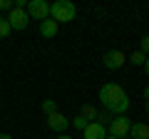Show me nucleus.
Listing matches in <instances>:
<instances>
[{
	"instance_id": "obj_1",
	"label": "nucleus",
	"mask_w": 149,
	"mask_h": 139,
	"mask_svg": "<svg viewBox=\"0 0 149 139\" xmlns=\"http://www.w3.org/2000/svg\"><path fill=\"white\" fill-rule=\"evenodd\" d=\"M100 102L109 114H117V117L119 114H127V109H129L127 92L119 85H114V82H107V85L100 87Z\"/></svg>"
},
{
	"instance_id": "obj_2",
	"label": "nucleus",
	"mask_w": 149,
	"mask_h": 139,
	"mask_svg": "<svg viewBox=\"0 0 149 139\" xmlns=\"http://www.w3.org/2000/svg\"><path fill=\"white\" fill-rule=\"evenodd\" d=\"M74 15H77V8H74V3H70V0H55L52 5H50V17H52L55 22H70L74 20Z\"/></svg>"
},
{
	"instance_id": "obj_3",
	"label": "nucleus",
	"mask_w": 149,
	"mask_h": 139,
	"mask_svg": "<svg viewBox=\"0 0 149 139\" xmlns=\"http://www.w3.org/2000/svg\"><path fill=\"white\" fill-rule=\"evenodd\" d=\"M129 129H132V119L127 114H119V117H114L109 122V132L107 134H112L117 139H124V137H129Z\"/></svg>"
},
{
	"instance_id": "obj_4",
	"label": "nucleus",
	"mask_w": 149,
	"mask_h": 139,
	"mask_svg": "<svg viewBox=\"0 0 149 139\" xmlns=\"http://www.w3.org/2000/svg\"><path fill=\"white\" fill-rule=\"evenodd\" d=\"M27 17H32V20H47L50 17V3H45V0H27V8H25Z\"/></svg>"
},
{
	"instance_id": "obj_5",
	"label": "nucleus",
	"mask_w": 149,
	"mask_h": 139,
	"mask_svg": "<svg viewBox=\"0 0 149 139\" xmlns=\"http://www.w3.org/2000/svg\"><path fill=\"white\" fill-rule=\"evenodd\" d=\"M8 22H10V27L13 30H25L27 27V22H30V17H27V13L25 10H20V8H13L10 13H8V17H5Z\"/></svg>"
},
{
	"instance_id": "obj_6",
	"label": "nucleus",
	"mask_w": 149,
	"mask_h": 139,
	"mask_svg": "<svg viewBox=\"0 0 149 139\" xmlns=\"http://www.w3.org/2000/svg\"><path fill=\"white\" fill-rule=\"evenodd\" d=\"M124 52H119V50H109V52H104V57H102V62H104L107 70H119L124 67Z\"/></svg>"
},
{
	"instance_id": "obj_7",
	"label": "nucleus",
	"mask_w": 149,
	"mask_h": 139,
	"mask_svg": "<svg viewBox=\"0 0 149 139\" xmlns=\"http://www.w3.org/2000/svg\"><path fill=\"white\" fill-rule=\"evenodd\" d=\"M47 127L52 129V132H60V134H65V129L70 127V119L65 117V114H60V112H52L47 117Z\"/></svg>"
},
{
	"instance_id": "obj_8",
	"label": "nucleus",
	"mask_w": 149,
	"mask_h": 139,
	"mask_svg": "<svg viewBox=\"0 0 149 139\" xmlns=\"http://www.w3.org/2000/svg\"><path fill=\"white\" fill-rule=\"evenodd\" d=\"M107 137V129L104 124H97V122H90L85 127V139H104Z\"/></svg>"
},
{
	"instance_id": "obj_9",
	"label": "nucleus",
	"mask_w": 149,
	"mask_h": 139,
	"mask_svg": "<svg viewBox=\"0 0 149 139\" xmlns=\"http://www.w3.org/2000/svg\"><path fill=\"white\" fill-rule=\"evenodd\" d=\"M129 137L132 139H149V124L147 122H132Z\"/></svg>"
},
{
	"instance_id": "obj_10",
	"label": "nucleus",
	"mask_w": 149,
	"mask_h": 139,
	"mask_svg": "<svg viewBox=\"0 0 149 139\" xmlns=\"http://www.w3.org/2000/svg\"><path fill=\"white\" fill-rule=\"evenodd\" d=\"M57 30H60V25L52 20V17H47V20L40 22V35H42V38H55Z\"/></svg>"
},
{
	"instance_id": "obj_11",
	"label": "nucleus",
	"mask_w": 149,
	"mask_h": 139,
	"mask_svg": "<svg viewBox=\"0 0 149 139\" xmlns=\"http://www.w3.org/2000/svg\"><path fill=\"white\" fill-rule=\"evenodd\" d=\"M82 117H85L87 119V122H95V119H97V114H100V112H97V109L95 107H92V104H85V107H82Z\"/></svg>"
},
{
	"instance_id": "obj_12",
	"label": "nucleus",
	"mask_w": 149,
	"mask_h": 139,
	"mask_svg": "<svg viewBox=\"0 0 149 139\" xmlns=\"http://www.w3.org/2000/svg\"><path fill=\"white\" fill-rule=\"evenodd\" d=\"M42 112L47 114V117H50L52 112H57V102H55V99H45V102H42Z\"/></svg>"
},
{
	"instance_id": "obj_13",
	"label": "nucleus",
	"mask_w": 149,
	"mask_h": 139,
	"mask_svg": "<svg viewBox=\"0 0 149 139\" xmlns=\"http://www.w3.org/2000/svg\"><path fill=\"white\" fill-rule=\"evenodd\" d=\"M129 62H132V65H144V60H147V55H144V52H139V50H137V52H132V55H129Z\"/></svg>"
},
{
	"instance_id": "obj_14",
	"label": "nucleus",
	"mask_w": 149,
	"mask_h": 139,
	"mask_svg": "<svg viewBox=\"0 0 149 139\" xmlns=\"http://www.w3.org/2000/svg\"><path fill=\"white\" fill-rule=\"evenodd\" d=\"M13 32V27H10V22L5 20V17H0V38H8Z\"/></svg>"
},
{
	"instance_id": "obj_15",
	"label": "nucleus",
	"mask_w": 149,
	"mask_h": 139,
	"mask_svg": "<svg viewBox=\"0 0 149 139\" xmlns=\"http://www.w3.org/2000/svg\"><path fill=\"white\" fill-rule=\"evenodd\" d=\"M72 124H74V127H77V129H82V132H85V127H87V124H90V122H87V119L82 117V114H77V117L72 119Z\"/></svg>"
},
{
	"instance_id": "obj_16",
	"label": "nucleus",
	"mask_w": 149,
	"mask_h": 139,
	"mask_svg": "<svg viewBox=\"0 0 149 139\" xmlns=\"http://www.w3.org/2000/svg\"><path fill=\"white\" fill-rule=\"evenodd\" d=\"M95 122H97V124H109V122H112V114H109V112H100Z\"/></svg>"
},
{
	"instance_id": "obj_17",
	"label": "nucleus",
	"mask_w": 149,
	"mask_h": 139,
	"mask_svg": "<svg viewBox=\"0 0 149 139\" xmlns=\"http://www.w3.org/2000/svg\"><path fill=\"white\" fill-rule=\"evenodd\" d=\"M139 52H144L149 57V35H144L142 38V45H139Z\"/></svg>"
},
{
	"instance_id": "obj_18",
	"label": "nucleus",
	"mask_w": 149,
	"mask_h": 139,
	"mask_svg": "<svg viewBox=\"0 0 149 139\" xmlns=\"http://www.w3.org/2000/svg\"><path fill=\"white\" fill-rule=\"evenodd\" d=\"M3 10H13V0H0V13Z\"/></svg>"
},
{
	"instance_id": "obj_19",
	"label": "nucleus",
	"mask_w": 149,
	"mask_h": 139,
	"mask_svg": "<svg viewBox=\"0 0 149 139\" xmlns=\"http://www.w3.org/2000/svg\"><path fill=\"white\" fill-rule=\"evenodd\" d=\"M144 72H147V77H149V57L144 60Z\"/></svg>"
},
{
	"instance_id": "obj_20",
	"label": "nucleus",
	"mask_w": 149,
	"mask_h": 139,
	"mask_svg": "<svg viewBox=\"0 0 149 139\" xmlns=\"http://www.w3.org/2000/svg\"><path fill=\"white\" fill-rule=\"evenodd\" d=\"M144 99L149 102V87H144Z\"/></svg>"
},
{
	"instance_id": "obj_21",
	"label": "nucleus",
	"mask_w": 149,
	"mask_h": 139,
	"mask_svg": "<svg viewBox=\"0 0 149 139\" xmlns=\"http://www.w3.org/2000/svg\"><path fill=\"white\" fill-rule=\"evenodd\" d=\"M0 139H13V137H10V134H0Z\"/></svg>"
},
{
	"instance_id": "obj_22",
	"label": "nucleus",
	"mask_w": 149,
	"mask_h": 139,
	"mask_svg": "<svg viewBox=\"0 0 149 139\" xmlns=\"http://www.w3.org/2000/svg\"><path fill=\"white\" fill-rule=\"evenodd\" d=\"M57 139H72V137H67V134H60V137Z\"/></svg>"
},
{
	"instance_id": "obj_23",
	"label": "nucleus",
	"mask_w": 149,
	"mask_h": 139,
	"mask_svg": "<svg viewBox=\"0 0 149 139\" xmlns=\"http://www.w3.org/2000/svg\"><path fill=\"white\" fill-rule=\"evenodd\" d=\"M104 139H117V137H112V134H107V137H104Z\"/></svg>"
},
{
	"instance_id": "obj_24",
	"label": "nucleus",
	"mask_w": 149,
	"mask_h": 139,
	"mask_svg": "<svg viewBox=\"0 0 149 139\" xmlns=\"http://www.w3.org/2000/svg\"><path fill=\"white\" fill-rule=\"evenodd\" d=\"M147 114H149V102H147Z\"/></svg>"
},
{
	"instance_id": "obj_25",
	"label": "nucleus",
	"mask_w": 149,
	"mask_h": 139,
	"mask_svg": "<svg viewBox=\"0 0 149 139\" xmlns=\"http://www.w3.org/2000/svg\"><path fill=\"white\" fill-rule=\"evenodd\" d=\"M124 139H132V137H124Z\"/></svg>"
},
{
	"instance_id": "obj_26",
	"label": "nucleus",
	"mask_w": 149,
	"mask_h": 139,
	"mask_svg": "<svg viewBox=\"0 0 149 139\" xmlns=\"http://www.w3.org/2000/svg\"><path fill=\"white\" fill-rule=\"evenodd\" d=\"M0 17H3V15H0Z\"/></svg>"
}]
</instances>
